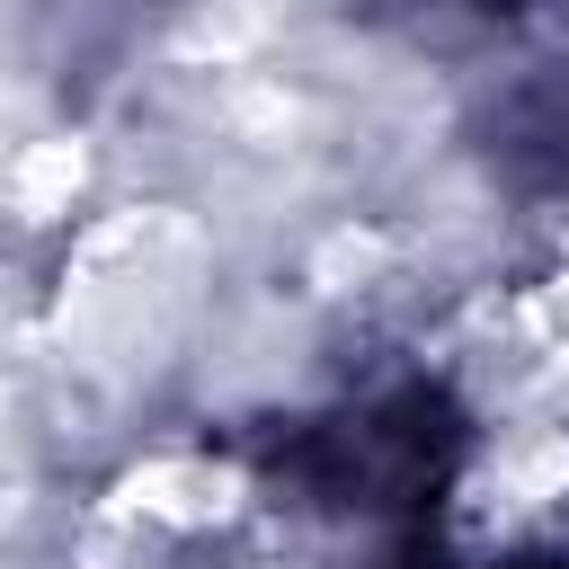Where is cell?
Returning a JSON list of instances; mask_svg holds the SVG:
<instances>
[{"label":"cell","mask_w":569,"mask_h":569,"mask_svg":"<svg viewBox=\"0 0 569 569\" xmlns=\"http://www.w3.org/2000/svg\"><path fill=\"white\" fill-rule=\"evenodd\" d=\"M196 267L204 240L187 213L98 222L62 276V347H80L89 365H151L196 302Z\"/></svg>","instance_id":"obj_1"},{"label":"cell","mask_w":569,"mask_h":569,"mask_svg":"<svg viewBox=\"0 0 569 569\" xmlns=\"http://www.w3.org/2000/svg\"><path fill=\"white\" fill-rule=\"evenodd\" d=\"M231 471H213V462H142L133 480H124V507L133 516H160V525H213V516H231Z\"/></svg>","instance_id":"obj_2"},{"label":"cell","mask_w":569,"mask_h":569,"mask_svg":"<svg viewBox=\"0 0 569 569\" xmlns=\"http://www.w3.org/2000/svg\"><path fill=\"white\" fill-rule=\"evenodd\" d=\"M80 169H89V160H80V142H36V151L9 169L18 213H36V222H44V213H62V204H71V187H80Z\"/></svg>","instance_id":"obj_3"}]
</instances>
